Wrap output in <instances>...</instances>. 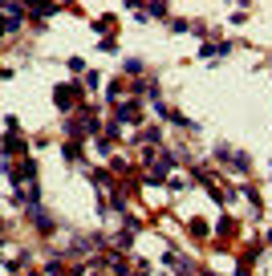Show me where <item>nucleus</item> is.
<instances>
[{
	"label": "nucleus",
	"mask_w": 272,
	"mask_h": 276,
	"mask_svg": "<svg viewBox=\"0 0 272 276\" xmlns=\"http://www.w3.org/2000/svg\"><path fill=\"white\" fill-rule=\"evenodd\" d=\"M73 102V85H61L57 89V106H69Z\"/></svg>",
	"instance_id": "nucleus-1"
}]
</instances>
